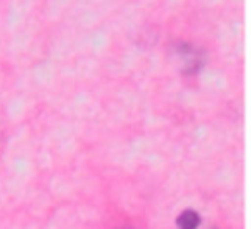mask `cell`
<instances>
[{"instance_id":"6da1fadb","label":"cell","mask_w":251,"mask_h":229,"mask_svg":"<svg viewBox=\"0 0 251 229\" xmlns=\"http://www.w3.org/2000/svg\"><path fill=\"white\" fill-rule=\"evenodd\" d=\"M176 225L178 229H198L200 225V215L194 209H184L178 217H176Z\"/></svg>"}]
</instances>
